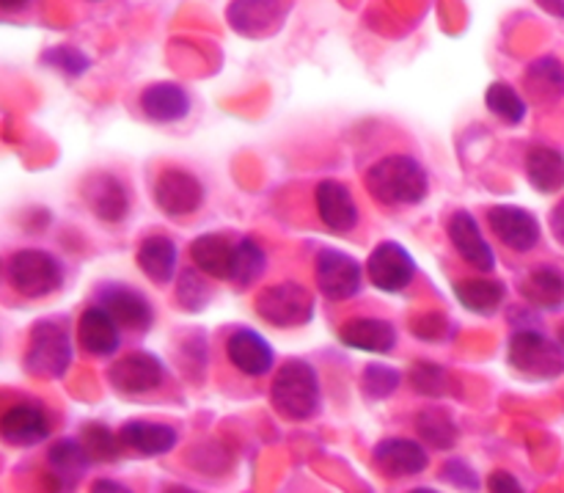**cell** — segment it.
<instances>
[{"instance_id": "1", "label": "cell", "mask_w": 564, "mask_h": 493, "mask_svg": "<svg viewBox=\"0 0 564 493\" xmlns=\"http://www.w3.org/2000/svg\"><path fill=\"white\" fill-rule=\"evenodd\" d=\"M367 191L386 207H411L427 199V169L411 154H389L367 171Z\"/></svg>"}, {"instance_id": "2", "label": "cell", "mask_w": 564, "mask_h": 493, "mask_svg": "<svg viewBox=\"0 0 564 493\" xmlns=\"http://www.w3.org/2000/svg\"><path fill=\"white\" fill-rule=\"evenodd\" d=\"M270 403L275 411L292 422H306L319 411V378L317 369L303 358H290L281 364L270 386Z\"/></svg>"}, {"instance_id": "3", "label": "cell", "mask_w": 564, "mask_h": 493, "mask_svg": "<svg viewBox=\"0 0 564 493\" xmlns=\"http://www.w3.org/2000/svg\"><path fill=\"white\" fill-rule=\"evenodd\" d=\"M72 364V342L66 323L61 318L39 320L28 336L25 369L33 378L55 381L69 369Z\"/></svg>"}, {"instance_id": "4", "label": "cell", "mask_w": 564, "mask_h": 493, "mask_svg": "<svg viewBox=\"0 0 564 493\" xmlns=\"http://www.w3.org/2000/svg\"><path fill=\"white\" fill-rule=\"evenodd\" d=\"M507 362L527 378L551 381L564 373V347L540 331L518 329L507 345Z\"/></svg>"}, {"instance_id": "5", "label": "cell", "mask_w": 564, "mask_h": 493, "mask_svg": "<svg viewBox=\"0 0 564 493\" xmlns=\"http://www.w3.org/2000/svg\"><path fill=\"white\" fill-rule=\"evenodd\" d=\"M6 276L14 292H20L28 301L53 296L64 281V268L58 259L42 248H22L6 265Z\"/></svg>"}, {"instance_id": "6", "label": "cell", "mask_w": 564, "mask_h": 493, "mask_svg": "<svg viewBox=\"0 0 564 493\" xmlns=\"http://www.w3.org/2000/svg\"><path fill=\"white\" fill-rule=\"evenodd\" d=\"M257 314L275 329H297L314 318V296L297 281H281L259 292Z\"/></svg>"}, {"instance_id": "7", "label": "cell", "mask_w": 564, "mask_h": 493, "mask_svg": "<svg viewBox=\"0 0 564 493\" xmlns=\"http://www.w3.org/2000/svg\"><path fill=\"white\" fill-rule=\"evenodd\" d=\"M314 281L328 301H350L361 292L364 270L350 254L339 248H323L314 265Z\"/></svg>"}, {"instance_id": "8", "label": "cell", "mask_w": 564, "mask_h": 493, "mask_svg": "<svg viewBox=\"0 0 564 493\" xmlns=\"http://www.w3.org/2000/svg\"><path fill=\"white\" fill-rule=\"evenodd\" d=\"M290 6L292 0H231L226 20L240 36L262 39L279 31Z\"/></svg>"}, {"instance_id": "9", "label": "cell", "mask_w": 564, "mask_h": 493, "mask_svg": "<svg viewBox=\"0 0 564 493\" xmlns=\"http://www.w3.org/2000/svg\"><path fill=\"white\" fill-rule=\"evenodd\" d=\"M367 276L378 290L402 292L411 285L413 276H416V262L408 254V248H402L394 240H386L369 254Z\"/></svg>"}, {"instance_id": "10", "label": "cell", "mask_w": 564, "mask_h": 493, "mask_svg": "<svg viewBox=\"0 0 564 493\" xmlns=\"http://www.w3.org/2000/svg\"><path fill=\"white\" fill-rule=\"evenodd\" d=\"M488 226L510 251L529 254L540 243V224L529 210L516 204H496L488 210Z\"/></svg>"}, {"instance_id": "11", "label": "cell", "mask_w": 564, "mask_h": 493, "mask_svg": "<svg viewBox=\"0 0 564 493\" xmlns=\"http://www.w3.org/2000/svg\"><path fill=\"white\" fill-rule=\"evenodd\" d=\"M108 381L121 395H147V392L160 389L165 381V367L152 353H130L110 364Z\"/></svg>"}, {"instance_id": "12", "label": "cell", "mask_w": 564, "mask_h": 493, "mask_svg": "<svg viewBox=\"0 0 564 493\" xmlns=\"http://www.w3.org/2000/svg\"><path fill=\"white\" fill-rule=\"evenodd\" d=\"M154 202L171 218H185L202 210L204 204V185L191 174V171L169 169L160 174L154 185Z\"/></svg>"}, {"instance_id": "13", "label": "cell", "mask_w": 564, "mask_h": 493, "mask_svg": "<svg viewBox=\"0 0 564 493\" xmlns=\"http://www.w3.org/2000/svg\"><path fill=\"white\" fill-rule=\"evenodd\" d=\"M372 463L383 478H416L430 467V456L419 441L383 439L372 452Z\"/></svg>"}, {"instance_id": "14", "label": "cell", "mask_w": 564, "mask_h": 493, "mask_svg": "<svg viewBox=\"0 0 564 493\" xmlns=\"http://www.w3.org/2000/svg\"><path fill=\"white\" fill-rule=\"evenodd\" d=\"M314 202H317L319 221L325 224V229L336 232V235H347L358 226V204L352 199L350 187L341 185L339 180H323L314 191Z\"/></svg>"}, {"instance_id": "15", "label": "cell", "mask_w": 564, "mask_h": 493, "mask_svg": "<svg viewBox=\"0 0 564 493\" xmlns=\"http://www.w3.org/2000/svg\"><path fill=\"white\" fill-rule=\"evenodd\" d=\"M97 303L105 312L113 314L121 329L147 331L154 323V312L147 298L138 290L121 285H105L97 290Z\"/></svg>"}, {"instance_id": "16", "label": "cell", "mask_w": 564, "mask_h": 493, "mask_svg": "<svg viewBox=\"0 0 564 493\" xmlns=\"http://www.w3.org/2000/svg\"><path fill=\"white\" fill-rule=\"evenodd\" d=\"M449 240L455 246V251L466 259L471 268L482 270V274H490L496 268V254L490 248V243L482 237V229H479L477 218L466 210H457L455 215L449 218Z\"/></svg>"}, {"instance_id": "17", "label": "cell", "mask_w": 564, "mask_h": 493, "mask_svg": "<svg viewBox=\"0 0 564 493\" xmlns=\"http://www.w3.org/2000/svg\"><path fill=\"white\" fill-rule=\"evenodd\" d=\"M226 356L237 373L248 378H262L273 369V347L262 334L251 329H237L226 342Z\"/></svg>"}, {"instance_id": "18", "label": "cell", "mask_w": 564, "mask_h": 493, "mask_svg": "<svg viewBox=\"0 0 564 493\" xmlns=\"http://www.w3.org/2000/svg\"><path fill=\"white\" fill-rule=\"evenodd\" d=\"M141 110L154 125H174L191 114V94L180 83H152L143 88Z\"/></svg>"}, {"instance_id": "19", "label": "cell", "mask_w": 564, "mask_h": 493, "mask_svg": "<svg viewBox=\"0 0 564 493\" xmlns=\"http://www.w3.org/2000/svg\"><path fill=\"white\" fill-rule=\"evenodd\" d=\"M77 340H80L83 351L91 356H113L121 345L119 323L99 303L88 307L77 320Z\"/></svg>"}, {"instance_id": "20", "label": "cell", "mask_w": 564, "mask_h": 493, "mask_svg": "<svg viewBox=\"0 0 564 493\" xmlns=\"http://www.w3.org/2000/svg\"><path fill=\"white\" fill-rule=\"evenodd\" d=\"M83 199H86L88 210L97 215L105 224H119L124 221L127 210H130V196L121 180L113 174H97L86 182L83 187Z\"/></svg>"}, {"instance_id": "21", "label": "cell", "mask_w": 564, "mask_h": 493, "mask_svg": "<svg viewBox=\"0 0 564 493\" xmlns=\"http://www.w3.org/2000/svg\"><path fill=\"white\" fill-rule=\"evenodd\" d=\"M50 419L42 408L36 406H14L6 411L3 422H0V433H3L6 444L11 447H36L44 439H50Z\"/></svg>"}, {"instance_id": "22", "label": "cell", "mask_w": 564, "mask_h": 493, "mask_svg": "<svg viewBox=\"0 0 564 493\" xmlns=\"http://www.w3.org/2000/svg\"><path fill=\"white\" fill-rule=\"evenodd\" d=\"M341 345L364 353H391L397 345V329L389 320L358 318L347 320L339 329Z\"/></svg>"}, {"instance_id": "23", "label": "cell", "mask_w": 564, "mask_h": 493, "mask_svg": "<svg viewBox=\"0 0 564 493\" xmlns=\"http://www.w3.org/2000/svg\"><path fill=\"white\" fill-rule=\"evenodd\" d=\"M88 450L83 447V441H72V439H61L50 447L47 452V469H50V478L55 483H61L64 489H75L88 472Z\"/></svg>"}, {"instance_id": "24", "label": "cell", "mask_w": 564, "mask_h": 493, "mask_svg": "<svg viewBox=\"0 0 564 493\" xmlns=\"http://www.w3.org/2000/svg\"><path fill=\"white\" fill-rule=\"evenodd\" d=\"M138 268L154 285H169L176 274V262H180V251L176 243L165 235H152L141 243L138 248Z\"/></svg>"}, {"instance_id": "25", "label": "cell", "mask_w": 564, "mask_h": 493, "mask_svg": "<svg viewBox=\"0 0 564 493\" xmlns=\"http://www.w3.org/2000/svg\"><path fill=\"white\" fill-rule=\"evenodd\" d=\"M235 251L224 235H202L191 243V259L209 279H231L235 268Z\"/></svg>"}, {"instance_id": "26", "label": "cell", "mask_w": 564, "mask_h": 493, "mask_svg": "<svg viewBox=\"0 0 564 493\" xmlns=\"http://www.w3.org/2000/svg\"><path fill=\"white\" fill-rule=\"evenodd\" d=\"M127 450L138 456H165L176 447V430L163 422H124L119 430Z\"/></svg>"}, {"instance_id": "27", "label": "cell", "mask_w": 564, "mask_h": 493, "mask_svg": "<svg viewBox=\"0 0 564 493\" xmlns=\"http://www.w3.org/2000/svg\"><path fill=\"white\" fill-rule=\"evenodd\" d=\"M523 83H527V92L534 103H560L564 97V66L556 58H551V55H545V58L529 64V69L523 72Z\"/></svg>"}, {"instance_id": "28", "label": "cell", "mask_w": 564, "mask_h": 493, "mask_svg": "<svg viewBox=\"0 0 564 493\" xmlns=\"http://www.w3.org/2000/svg\"><path fill=\"white\" fill-rule=\"evenodd\" d=\"M527 180L540 193H560L564 187V154L560 149L534 147L527 154Z\"/></svg>"}, {"instance_id": "29", "label": "cell", "mask_w": 564, "mask_h": 493, "mask_svg": "<svg viewBox=\"0 0 564 493\" xmlns=\"http://www.w3.org/2000/svg\"><path fill=\"white\" fill-rule=\"evenodd\" d=\"M521 296L534 309H560L564 303V276L554 268H538L521 281Z\"/></svg>"}, {"instance_id": "30", "label": "cell", "mask_w": 564, "mask_h": 493, "mask_svg": "<svg viewBox=\"0 0 564 493\" xmlns=\"http://www.w3.org/2000/svg\"><path fill=\"white\" fill-rule=\"evenodd\" d=\"M455 296L468 312L494 314L505 303V285L494 279H463L455 285Z\"/></svg>"}, {"instance_id": "31", "label": "cell", "mask_w": 564, "mask_h": 493, "mask_svg": "<svg viewBox=\"0 0 564 493\" xmlns=\"http://www.w3.org/2000/svg\"><path fill=\"white\" fill-rule=\"evenodd\" d=\"M485 105H488L490 114L499 116V119L507 121V125H521V121L527 119V110H529L527 99H523L521 94L505 81L490 83L488 92H485Z\"/></svg>"}, {"instance_id": "32", "label": "cell", "mask_w": 564, "mask_h": 493, "mask_svg": "<svg viewBox=\"0 0 564 493\" xmlns=\"http://www.w3.org/2000/svg\"><path fill=\"white\" fill-rule=\"evenodd\" d=\"M416 433L435 450H452L457 444V425L444 411L416 414Z\"/></svg>"}, {"instance_id": "33", "label": "cell", "mask_w": 564, "mask_h": 493, "mask_svg": "<svg viewBox=\"0 0 564 493\" xmlns=\"http://www.w3.org/2000/svg\"><path fill=\"white\" fill-rule=\"evenodd\" d=\"M264 268H268V257H264L262 248L253 240L237 243L235 251V268H231V279L237 287H251L262 279Z\"/></svg>"}, {"instance_id": "34", "label": "cell", "mask_w": 564, "mask_h": 493, "mask_svg": "<svg viewBox=\"0 0 564 493\" xmlns=\"http://www.w3.org/2000/svg\"><path fill=\"white\" fill-rule=\"evenodd\" d=\"M80 439H83V447L88 450V456H91V461H97V463L119 461L121 447H124L121 436L110 433V428H105L102 422L83 425Z\"/></svg>"}, {"instance_id": "35", "label": "cell", "mask_w": 564, "mask_h": 493, "mask_svg": "<svg viewBox=\"0 0 564 493\" xmlns=\"http://www.w3.org/2000/svg\"><path fill=\"white\" fill-rule=\"evenodd\" d=\"M400 386V373L389 364H369L361 375V392L369 400H386Z\"/></svg>"}, {"instance_id": "36", "label": "cell", "mask_w": 564, "mask_h": 493, "mask_svg": "<svg viewBox=\"0 0 564 493\" xmlns=\"http://www.w3.org/2000/svg\"><path fill=\"white\" fill-rule=\"evenodd\" d=\"M42 64L50 66V69H58L61 75H66V77H80V75H86L88 66H91V61H88V55L80 53L77 47L58 44V47L44 50Z\"/></svg>"}, {"instance_id": "37", "label": "cell", "mask_w": 564, "mask_h": 493, "mask_svg": "<svg viewBox=\"0 0 564 493\" xmlns=\"http://www.w3.org/2000/svg\"><path fill=\"white\" fill-rule=\"evenodd\" d=\"M411 384L419 395L444 397L449 392V373L444 367H438V364L419 362L411 369Z\"/></svg>"}, {"instance_id": "38", "label": "cell", "mask_w": 564, "mask_h": 493, "mask_svg": "<svg viewBox=\"0 0 564 493\" xmlns=\"http://www.w3.org/2000/svg\"><path fill=\"white\" fill-rule=\"evenodd\" d=\"M209 298H213V290H209V285L196 274V270H185V274L180 276L176 301L182 303V309H187V312H202L209 303Z\"/></svg>"}, {"instance_id": "39", "label": "cell", "mask_w": 564, "mask_h": 493, "mask_svg": "<svg viewBox=\"0 0 564 493\" xmlns=\"http://www.w3.org/2000/svg\"><path fill=\"white\" fill-rule=\"evenodd\" d=\"M441 480H446V483L455 485V489H463V491L482 489V483H479V474L474 472L466 461H460V458L444 463V469H441Z\"/></svg>"}, {"instance_id": "40", "label": "cell", "mask_w": 564, "mask_h": 493, "mask_svg": "<svg viewBox=\"0 0 564 493\" xmlns=\"http://www.w3.org/2000/svg\"><path fill=\"white\" fill-rule=\"evenodd\" d=\"M488 489L494 493H521L523 485L518 483L516 474L505 472V469H499V472H494L488 478Z\"/></svg>"}, {"instance_id": "41", "label": "cell", "mask_w": 564, "mask_h": 493, "mask_svg": "<svg viewBox=\"0 0 564 493\" xmlns=\"http://www.w3.org/2000/svg\"><path fill=\"white\" fill-rule=\"evenodd\" d=\"M551 232H554L556 240L564 246V199L560 204L554 207V213H551Z\"/></svg>"}, {"instance_id": "42", "label": "cell", "mask_w": 564, "mask_h": 493, "mask_svg": "<svg viewBox=\"0 0 564 493\" xmlns=\"http://www.w3.org/2000/svg\"><path fill=\"white\" fill-rule=\"evenodd\" d=\"M538 6L543 11H549L551 17H560V20H564V0H538Z\"/></svg>"}, {"instance_id": "43", "label": "cell", "mask_w": 564, "mask_h": 493, "mask_svg": "<svg viewBox=\"0 0 564 493\" xmlns=\"http://www.w3.org/2000/svg\"><path fill=\"white\" fill-rule=\"evenodd\" d=\"M94 491H119V493H124L127 489H124V485L113 483V480H99V483H94Z\"/></svg>"}, {"instance_id": "44", "label": "cell", "mask_w": 564, "mask_h": 493, "mask_svg": "<svg viewBox=\"0 0 564 493\" xmlns=\"http://www.w3.org/2000/svg\"><path fill=\"white\" fill-rule=\"evenodd\" d=\"M0 6H3V11H20L25 9L28 0H0Z\"/></svg>"}, {"instance_id": "45", "label": "cell", "mask_w": 564, "mask_h": 493, "mask_svg": "<svg viewBox=\"0 0 564 493\" xmlns=\"http://www.w3.org/2000/svg\"><path fill=\"white\" fill-rule=\"evenodd\" d=\"M560 345L564 347V325H562V331H560Z\"/></svg>"}]
</instances>
